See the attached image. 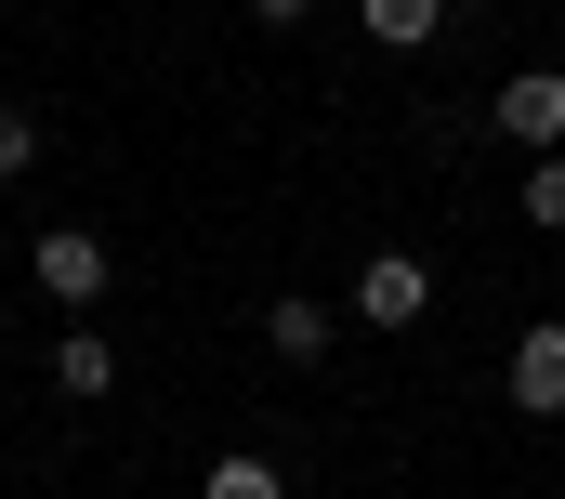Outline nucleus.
Listing matches in <instances>:
<instances>
[{"instance_id": "f257e3e1", "label": "nucleus", "mask_w": 565, "mask_h": 499, "mask_svg": "<svg viewBox=\"0 0 565 499\" xmlns=\"http://www.w3.org/2000/svg\"><path fill=\"white\" fill-rule=\"evenodd\" d=\"M434 316V263L422 250H369L355 263V329H422Z\"/></svg>"}, {"instance_id": "f03ea898", "label": "nucleus", "mask_w": 565, "mask_h": 499, "mask_svg": "<svg viewBox=\"0 0 565 499\" xmlns=\"http://www.w3.org/2000/svg\"><path fill=\"white\" fill-rule=\"evenodd\" d=\"M500 131H513L526 158H553V145H565V66H526V79H500Z\"/></svg>"}, {"instance_id": "7ed1b4c3", "label": "nucleus", "mask_w": 565, "mask_h": 499, "mask_svg": "<svg viewBox=\"0 0 565 499\" xmlns=\"http://www.w3.org/2000/svg\"><path fill=\"white\" fill-rule=\"evenodd\" d=\"M106 276H119V263H106L93 224H53V237H40V289H53V302H106Z\"/></svg>"}, {"instance_id": "20e7f679", "label": "nucleus", "mask_w": 565, "mask_h": 499, "mask_svg": "<svg viewBox=\"0 0 565 499\" xmlns=\"http://www.w3.org/2000/svg\"><path fill=\"white\" fill-rule=\"evenodd\" d=\"M513 407H526V421H565V316H540V329L513 342Z\"/></svg>"}, {"instance_id": "39448f33", "label": "nucleus", "mask_w": 565, "mask_h": 499, "mask_svg": "<svg viewBox=\"0 0 565 499\" xmlns=\"http://www.w3.org/2000/svg\"><path fill=\"white\" fill-rule=\"evenodd\" d=\"M264 342H277L289 369H316V355H329V342H342V316H329V302H316V289H289V302H264Z\"/></svg>"}, {"instance_id": "423d86ee", "label": "nucleus", "mask_w": 565, "mask_h": 499, "mask_svg": "<svg viewBox=\"0 0 565 499\" xmlns=\"http://www.w3.org/2000/svg\"><path fill=\"white\" fill-rule=\"evenodd\" d=\"M355 13H369V40H382V53H422L434 26H447V0H355Z\"/></svg>"}, {"instance_id": "0eeeda50", "label": "nucleus", "mask_w": 565, "mask_h": 499, "mask_svg": "<svg viewBox=\"0 0 565 499\" xmlns=\"http://www.w3.org/2000/svg\"><path fill=\"white\" fill-rule=\"evenodd\" d=\"M53 394H79V407H93V394H119V355H106V342L79 329V342L53 355Z\"/></svg>"}, {"instance_id": "6e6552de", "label": "nucleus", "mask_w": 565, "mask_h": 499, "mask_svg": "<svg viewBox=\"0 0 565 499\" xmlns=\"http://www.w3.org/2000/svg\"><path fill=\"white\" fill-rule=\"evenodd\" d=\"M198 499H289V487H277V460H250V447H237V460H211V474H198Z\"/></svg>"}, {"instance_id": "1a4fd4ad", "label": "nucleus", "mask_w": 565, "mask_h": 499, "mask_svg": "<svg viewBox=\"0 0 565 499\" xmlns=\"http://www.w3.org/2000/svg\"><path fill=\"white\" fill-rule=\"evenodd\" d=\"M513 198H526V224H553V237H565V145H553V158H526Z\"/></svg>"}, {"instance_id": "9d476101", "label": "nucleus", "mask_w": 565, "mask_h": 499, "mask_svg": "<svg viewBox=\"0 0 565 499\" xmlns=\"http://www.w3.org/2000/svg\"><path fill=\"white\" fill-rule=\"evenodd\" d=\"M26 171H40V119H26V106H0V184H26Z\"/></svg>"}, {"instance_id": "9b49d317", "label": "nucleus", "mask_w": 565, "mask_h": 499, "mask_svg": "<svg viewBox=\"0 0 565 499\" xmlns=\"http://www.w3.org/2000/svg\"><path fill=\"white\" fill-rule=\"evenodd\" d=\"M250 13H264V26H289V13H302V0H250Z\"/></svg>"}]
</instances>
